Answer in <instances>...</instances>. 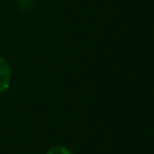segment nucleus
Wrapping results in <instances>:
<instances>
[{
    "mask_svg": "<svg viewBox=\"0 0 154 154\" xmlns=\"http://www.w3.org/2000/svg\"><path fill=\"white\" fill-rule=\"evenodd\" d=\"M11 77H12V72H11L10 63L5 58L0 57V94L7 90V88L10 87Z\"/></svg>",
    "mask_w": 154,
    "mask_h": 154,
    "instance_id": "nucleus-1",
    "label": "nucleus"
},
{
    "mask_svg": "<svg viewBox=\"0 0 154 154\" xmlns=\"http://www.w3.org/2000/svg\"><path fill=\"white\" fill-rule=\"evenodd\" d=\"M46 154H72V153L65 146H55V147L49 148Z\"/></svg>",
    "mask_w": 154,
    "mask_h": 154,
    "instance_id": "nucleus-2",
    "label": "nucleus"
},
{
    "mask_svg": "<svg viewBox=\"0 0 154 154\" xmlns=\"http://www.w3.org/2000/svg\"><path fill=\"white\" fill-rule=\"evenodd\" d=\"M17 1H23V0H17Z\"/></svg>",
    "mask_w": 154,
    "mask_h": 154,
    "instance_id": "nucleus-3",
    "label": "nucleus"
}]
</instances>
